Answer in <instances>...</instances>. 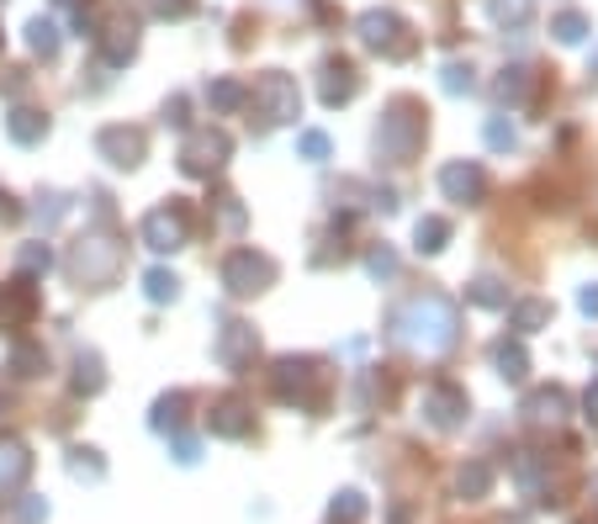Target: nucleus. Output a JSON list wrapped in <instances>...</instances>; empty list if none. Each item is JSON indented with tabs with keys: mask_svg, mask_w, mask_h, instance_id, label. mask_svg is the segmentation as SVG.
<instances>
[{
	"mask_svg": "<svg viewBox=\"0 0 598 524\" xmlns=\"http://www.w3.org/2000/svg\"><path fill=\"white\" fill-rule=\"evenodd\" d=\"M455 329H461V312L445 292H419L392 312V340L419 350V355H445L455 344Z\"/></svg>",
	"mask_w": 598,
	"mask_h": 524,
	"instance_id": "1",
	"label": "nucleus"
},
{
	"mask_svg": "<svg viewBox=\"0 0 598 524\" xmlns=\"http://www.w3.org/2000/svg\"><path fill=\"white\" fill-rule=\"evenodd\" d=\"M424 133H429V112H424L419 101H392L387 117L376 123V155L387 159V164H408V159L419 155Z\"/></svg>",
	"mask_w": 598,
	"mask_h": 524,
	"instance_id": "2",
	"label": "nucleus"
},
{
	"mask_svg": "<svg viewBox=\"0 0 598 524\" xmlns=\"http://www.w3.org/2000/svg\"><path fill=\"white\" fill-rule=\"evenodd\" d=\"M117 271H122V244L112 233H86L75 244V254H69V276L80 281L86 292H106L117 281Z\"/></svg>",
	"mask_w": 598,
	"mask_h": 524,
	"instance_id": "3",
	"label": "nucleus"
},
{
	"mask_svg": "<svg viewBox=\"0 0 598 524\" xmlns=\"http://www.w3.org/2000/svg\"><path fill=\"white\" fill-rule=\"evenodd\" d=\"M249 106H255V117H260V133L281 123H297L302 117V91L292 75H281V69H266L260 80H255V91H249Z\"/></svg>",
	"mask_w": 598,
	"mask_h": 524,
	"instance_id": "4",
	"label": "nucleus"
},
{
	"mask_svg": "<svg viewBox=\"0 0 598 524\" xmlns=\"http://www.w3.org/2000/svg\"><path fill=\"white\" fill-rule=\"evenodd\" d=\"M356 32H360V43L371 54H382V59H408L414 54V32H408V22L397 11H360Z\"/></svg>",
	"mask_w": 598,
	"mask_h": 524,
	"instance_id": "5",
	"label": "nucleus"
},
{
	"mask_svg": "<svg viewBox=\"0 0 598 524\" xmlns=\"http://www.w3.org/2000/svg\"><path fill=\"white\" fill-rule=\"evenodd\" d=\"M234 155V138L223 127H191L185 144H180V170L185 175H217Z\"/></svg>",
	"mask_w": 598,
	"mask_h": 524,
	"instance_id": "6",
	"label": "nucleus"
},
{
	"mask_svg": "<svg viewBox=\"0 0 598 524\" xmlns=\"http://www.w3.org/2000/svg\"><path fill=\"white\" fill-rule=\"evenodd\" d=\"M270 281H275V260L260 254V249H234V254L223 260V286H228V297H260Z\"/></svg>",
	"mask_w": 598,
	"mask_h": 524,
	"instance_id": "7",
	"label": "nucleus"
},
{
	"mask_svg": "<svg viewBox=\"0 0 598 524\" xmlns=\"http://www.w3.org/2000/svg\"><path fill=\"white\" fill-rule=\"evenodd\" d=\"M144 244H149L154 254H176V249H185L191 244V213H185L180 202L154 207V213L144 217Z\"/></svg>",
	"mask_w": 598,
	"mask_h": 524,
	"instance_id": "8",
	"label": "nucleus"
},
{
	"mask_svg": "<svg viewBox=\"0 0 598 524\" xmlns=\"http://www.w3.org/2000/svg\"><path fill=\"white\" fill-rule=\"evenodd\" d=\"M95 155L106 159V164H117V170H138L144 155H149V138H144V127L112 123L95 133Z\"/></svg>",
	"mask_w": 598,
	"mask_h": 524,
	"instance_id": "9",
	"label": "nucleus"
},
{
	"mask_svg": "<svg viewBox=\"0 0 598 524\" xmlns=\"http://www.w3.org/2000/svg\"><path fill=\"white\" fill-rule=\"evenodd\" d=\"M466 413H472L466 387H455V381H429V387H424V419H429L435 430H461Z\"/></svg>",
	"mask_w": 598,
	"mask_h": 524,
	"instance_id": "10",
	"label": "nucleus"
},
{
	"mask_svg": "<svg viewBox=\"0 0 598 524\" xmlns=\"http://www.w3.org/2000/svg\"><path fill=\"white\" fill-rule=\"evenodd\" d=\"M440 191H445V202H455V207H477L482 196H487V170H482L477 159H450L445 170H440Z\"/></svg>",
	"mask_w": 598,
	"mask_h": 524,
	"instance_id": "11",
	"label": "nucleus"
},
{
	"mask_svg": "<svg viewBox=\"0 0 598 524\" xmlns=\"http://www.w3.org/2000/svg\"><path fill=\"white\" fill-rule=\"evenodd\" d=\"M519 413H524V424H535V430H562L572 413L567 387H535V392H524Z\"/></svg>",
	"mask_w": 598,
	"mask_h": 524,
	"instance_id": "12",
	"label": "nucleus"
},
{
	"mask_svg": "<svg viewBox=\"0 0 598 524\" xmlns=\"http://www.w3.org/2000/svg\"><path fill=\"white\" fill-rule=\"evenodd\" d=\"M255 350H260V334L249 329V323H223L217 329V344H212V355H217V366H228V371H244L249 361H255Z\"/></svg>",
	"mask_w": 598,
	"mask_h": 524,
	"instance_id": "13",
	"label": "nucleus"
},
{
	"mask_svg": "<svg viewBox=\"0 0 598 524\" xmlns=\"http://www.w3.org/2000/svg\"><path fill=\"white\" fill-rule=\"evenodd\" d=\"M318 381V361H307V355H281L275 371H270V387H275V398L297 402L307 387Z\"/></svg>",
	"mask_w": 598,
	"mask_h": 524,
	"instance_id": "14",
	"label": "nucleus"
},
{
	"mask_svg": "<svg viewBox=\"0 0 598 524\" xmlns=\"http://www.w3.org/2000/svg\"><path fill=\"white\" fill-rule=\"evenodd\" d=\"M360 91V69L350 59H324L318 69V95H324V106H345V101H356Z\"/></svg>",
	"mask_w": 598,
	"mask_h": 524,
	"instance_id": "15",
	"label": "nucleus"
},
{
	"mask_svg": "<svg viewBox=\"0 0 598 524\" xmlns=\"http://www.w3.org/2000/svg\"><path fill=\"white\" fill-rule=\"evenodd\" d=\"M32 471V451L27 440H16V434H0V498H11L22 482H27Z\"/></svg>",
	"mask_w": 598,
	"mask_h": 524,
	"instance_id": "16",
	"label": "nucleus"
},
{
	"mask_svg": "<svg viewBox=\"0 0 598 524\" xmlns=\"http://www.w3.org/2000/svg\"><path fill=\"white\" fill-rule=\"evenodd\" d=\"M207 424H212V434H223V440H249V434H255V413H249L244 398H217Z\"/></svg>",
	"mask_w": 598,
	"mask_h": 524,
	"instance_id": "17",
	"label": "nucleus"
},
{
	"mask_svg": "<svg viewBox=\"0 0 598 524\" xmlns=\"http://www.w3.org/2000/svg\"><path fill=\"white\" fill-rule=\"evenodd\" d=\"M37 308V292H32V276H16L11 286H0V329L11 334V329H22Z\"/></svg>",
	"mask_w": 598,
	"mask_h": 524,
	"instance_id": "18",
	"label": "nucleus"
},
{
	"mask_svg": "<svg viewBox=\"0 0 598 524\" xmlns=\"http://www.w3.org/2000/svg\"><path fill=\"white\" fill-rule=\"evenodd\" d=\"M90 43L101 48V59L106 64H127L133 59V48H138V32H133V22H106V27H95Z\"/></svg>",
	"mask_w": 598,
	"mask_h": 524,
	"instance_id": "19",
	"label": "nucleus"
},
{
	"mask_svg": "<svg viewBox=\"0 0 598 524\" xmlns=\"http://www.w3.org/2000/svg\"><path fill=\"white\" fill-rule=\"evenodd\" d=\"M5 133H11L22 149H32V144H43V138H48V112H37V106H11Z\"/></svg>",
	"mask_w": 598,
	"mask_h": 524,
	"instance_id": "20",
	"label": "nucleus"
},
{
	"mask_svg": "<svg viewBox=\"0 0 598 524\" xmlns=\"http://www.w3.org/2000/svg\"><path fill=\"white\" fill-rule=\"evenodd\" d=\"M551 303L545 297H524V303H509V329L514 334H535V329H545L551 323Z\"/></svg>",
	"mask_w": 598,
	"mask_h": 524,
	"instance_id": "21",
	"label": "nucleus"
},
{
	"mask_svg": "<svg viewBox=\"0 0 598 524\" xmlns=\"http://www.w3.org/2000/svg\"><path fill=\"white\" fill-rule=\"evenodd\" d=\"M487 493H493V466H487V462H466L461 471H455V498L482 503Z\"/></svg>",
	"mask_w": 598,
	"mask_h": 524,
	"instance_id": "22",
	"label": "nucleus"
},
{
	"mask_svg": "<svg viewBox=\"0 0 598 524\" xmlns=\"http://www.w3.org/2000/svg\"><path fill=\"white\" fill-rule=\"evenodd\" d=\"M545 477H551V462H545L540 451H519V456H514V482H519L524 493H545Z\"/></svg>",
	"mask_w": 598,
	"mask_h": 524,
	"instance_id": "23",
	"label": "nucleus"
},
{
	"mask_svg": "<svg viewBox=\"0 0 598 524\" xmlns=\"http://www.w3.org/2000/svg\"><path fill=\"white\" fill-rule=\"evenodd\" d=\"M493 366H498L504 381H524V376H530V355H524L519 340H498L493 344Z\"/></svg>",
	"mask_w": 598,
	"mask_h": 524,
	"instance_id": "24",
	"label": "nucleus"
},
{
	"mask_svg": "<svg viewBox=\"0 0 598 524\" xmlns=\"http://www.w3.org/2000/svg\"><path fill=\"white\" fill-rule=\"evenodd\" d=\"M101 387H106L101 355H95V350H80V355H75V392H80V398H95Z\"/></svg>",
	"mask_w": 598,
	"mask_h": 524,
	"instance_id": "25",
	"label": "nucleus"
},
{
	"mask_svg": "<svg viewBox=\"0 0 598 524\" xmlns=\"http://www.w3.org/2000/svg\"><path fill=\"white\" fill-rule=\"evenodd\" d=\"M207 106L212 112H239V106H249V86H239V80H207Z\"/></svg>",
	"mask_w": 598,
	"mask_h": 524,
	"instance_id": "26",
	"label": "nucleus"
},
{
	"mask_svg": "<svg viewBox=\"0 0 598 524\" xmlns=\"http://www.w3.org/2000/svg\"><path fill=\"white\" fill-rule=\"evenodd\" d=\"M159 434H180L185 424V392H165V398L154 402V419H149Z\"/></svg>",
	"mask_w": 598,
	"mask_h": 524,
	"instance_id": "27",
	"label": "nucleus"
},
{
	"mask_svg": "<svg viewBox=\"0 0 598 524\" xmlns=\"http://www.w3.org/2000/svg\"><path fill=\"white\" fill-rule=\"evenodd\" d=\"M445 244H450L445 217H419V228H414V249H419V254H440Z\"/></svg>",
	"mask_w": 598,
	"mask_h": 524,
	"instance_id": "28",
	"label": "nucleus"
},
{
	"mask_svg": "<svg viewBox=\"0 0 598 524\" xmlns=\"http://www.w3.org/2000/svg\"><path fill=\"white\" fill-rule=\"evenodd\" d=\"M69 477H75V482H101V477H106V462H101V451H90V445H75V451H69Z\"/></svg>",
	"mask_w": 598,
	"mask_h": 524,
	"instance_id": "29",
	"label": "nucleus"
},
{
	"mask_svg": "<svg viewBox=\"0 0 598 524\" xmlns=\"http://www.w3.org/2000/svg\"><path fill=\"white\" fill-rule=\"evenodd\" d=\"M27 48H32V54H43V59H54V54H59V22L32 16V22H27Z\"/></svg>",
	"mask_w": 598,
	"mask_h": 524,
	"instance_id": "30",
	"label": "nucleus"
},
{
	"mask_svg": "<svg viewBox=\"0 0 598 524\" xmlns=\"http://www.w3.org/2000/svg\"><path fill=\"white\" fill-rule=\"evenodd\" d=\"M466 297L477 303V308H509V286L498 276H477L472 286H466Z\"/></svg>",
	"mask_w": 598,
	"mask_h": 524,
	"instance_id": "31",
	"label": "nucleus"
},
{
	"mask_svg": "<svg viewBox=\"0 0 598 524\" xmlns=\"http://www.w3.org/2000/svg\"><path fill=\"white\" fill-rule=\"evenodd\" d=\"M487 11H493L498 27H524L535 16V0H487Z\"/></svg>",
	"mask_w": 598,
	"mask_h": 524,
	"instance_id": "32",
	"label": "nucleus"
},
{
	"mask_svg": "<svg viewBox=\"0 0 598 524\" xmlns=\"http://www.w3.org/2000/svg\"><path fill=\"white\" fill-rule=\"evenodd\" d=\"M11 371H16V376H43V371H48V350L22 340L16 350H11Z\"/></svg>",
	"mask_w": 598,
	"mask_h": 524,
	"instance_id": "33",
	"label": "nucleus"
},
{
	"mask_svg": "<svg viewBox=\"0 0 598 524\" xmlns=\"http://www.w3.org/2000/svg\"><path fill=\"white\" fill-rule=\"evenodd\" d=\"M144 292H149V303L165 308V303H176V297H180V276H176V271H165V265H154L149 276H144Z\"/></svg>",
	"mask_w": 598,
	"mask_h": 524,
	"instance_id": "34",
	"label": "nucleus"
},
{
	"mask_svg": "<svg viewBox=\"0 0 598 524\" xmlns=\"http://www.w3.org/2000/svg\"><path fill=\"white\" fill-rule=\"evenodd\" d=\"M493 91H498V101H524V95H530V69H524V64H509Z\"/></svg>",
	"mask_w": 598,
	"mask_h": 524,
	"instance_id": "35",
	"label": "nucleus"
},
{
	"mask_svg": "<svg viewBox=\"0 0 598 524\" xmlns=\"http://www.w3.org/2000/svg\"><path fill=\"white\" fill-rule=\"evenodd\" d=\"M329 520H334V524H360V520H365V498H360L356 488H345V493H334V503H329Z\"/></svg>",
	"mask_w": 598,
	"mask_h": 524,
	"instance_id": "36",
	"label": "nucleus"
},
{
	"mask_svg": "<svg viewBox=\"0 0 598 524\" xmlns=\"http://www.w3.org/2000/svg\"><path fill=\"white\" fill-rule=\"evenodd\" d=\"M551 32H556V43H583V37H588V16H583V11H562V16L551 22Z\"/></svg>",
	"mask_w": 598,
	"mask_h": 524,
	"instance_id": "37",
	"label": "nucleus"
},
{
	"mask_svg": "<svg viewBox=\"0 0 598 524\" xmlns=\"http://www.w3.org/2000/svg\"><path fill=\"white\" fill-rule=\"evenodd\" d=\"M16 265H22V276H43V271L54 265V249H48V244H22Z\"/></svg>",
	"mask_w": 598,
	"mask_h": 524,
	"instance_id": "38",
	"label": "nucleus"
},
{
	"mask_svg": "<svg viewBox=\"0 0 598 524\" xmlns=\"http://www.w3.org/2000/svg\"><path fill=\"white\" fill-rule=\"evenodd\" d=\"M297 149H302V159H329V133H318V127H307V133H297Z\"/></svg>",
	"mask_w": 598,
	"mask_h": 524,
	"instance_id": "39",
	"label": "nucleus"
},
{
	"mask_svg": "<svg viewBox=\"0 0 598 524\" xmlns=\"http://www.w3.org/2000/svg\"><path fill=\"white\" fill-rule=\"evenodd\" d=\"M365 271H371L376 281H392V276H397V254H392L387 244L371 249V254H365Z\"/></svg>",
	"mask_w": 598,
	"mask_h": 524,
	"instance_id": "40",
	"label": "nucleus"
},
{
	"mask_svg": "<svg viewBox=\"0 0 598 524\" xmlns=\"http://www.w3.org/2000/svg\"><path fill=\"white\" fill-rule=\"evenodd\" d=\"M477 80H472V64H445V91L450 95H461V91H472Z\"/></svg>",
	"mask_w": 598,
	"mask_h": 524,
	"instance_id": "41",
	"label": "nucleus"
},
{
	"mask_svg": "<svg viewBox=\"0 0 598 524\" xmlns=\"http://www.w3.org/2000/svg\"><path fill=\"white\" fill-rule=\"evenodd\" d=\"M487 144H493V149H514V123L509 117H487Z\"/></svg>",
	"mask_w": 598,
	"mask_h": 524,
	"instance_id": "42",
	"label": "nucleus"
},
{
	"mask_svg": "<svg viewBox=\"0 0 598 524\" xmlns=\"http://www.w3.org/2000/svg\"><path fill=\"white\" fill-rule=\"evenodd\" d=\"M64 207H69V202H64L59 191H48V196H37V223H59V217H64Z\"/></svg>",
	"mask_w": 598,
	"mask_h": 524,
	"instance_id": "43",
	"label": "nucleus"
},
{
	"mask_svg": "<svg viewBox=\"0 0 598 524\" xmlns=\"http://www.w3.org/2000/svg\"><path fill=\"white\" fill-rule=\"evenodd\" d=\"M16 520H22V524H43V520H48V498H22V503H16Z\"/></svg>",
	"mask_w": 598,
	"mask_h": 524,
	"instance_id": "44",
	"label": "nucleus"
},
{
	"mask_svg": "<svg viewBox=\"0 0 598 524\" xmlns=\"http://www.w3.org/2000/svg\"><path fill=\"white\" fill-rule=\"evenodd\" d=\"M185 112H191V106H185V95H170V101H165V123L185 127V123H191V117H185Z\"/></svg>",
	"mask_w": 598,
	"mask_h": 524,
	"instance_id": "45",
	"label": "nucleus"
},
{
	"mask_svg": "<svg viewBox=\"0 0 598 524\" xmlns=\"http://www.w3.org/2000/svg\"><path fill=\"white\" fill-rule=\"evenodd\" d=\"M176 462L180 466H196V462H202V445H196V440H176Z\"/></svg>",
	"mask_w": 598,
	"mask_h": 524,
	"instance_id": "46",
	"label": "nucleus"
},
{
	"mask_svg": "<svg viewBox=\"0 0 598 524\" xmlns=\"http://www.w3.org/2000/svg\"><path fill=\"white\" fill-rule=\"evenodd\" d=\"M583 419H588V424L598 430V376L588 381V392H583Z\"/></svg>",
	"mask_w": 598,
	"mask_h": 524,
	"instance_id": "47",
	"label": "nucleus"
},
{
	"mask_svg": "<svg viewBox=\"0 0 598 524\" xmlns=\"http://www.w3.org/2000/svg\"><path fill=\"white\" fill-rule=\"evenodd\" d=\"M154 16H185L191 11V0H149Z\"/></svg>",
	"mask_w": 598,
	"mask_h": 524,
	"instance_id": "48",
	"label": "nucleus"
},
{
	"mask_svg": "<svg viewBox=\"0 0 598 524\" xmlns=\"http://www.w3.org/2000/svg\"><path fill=\"white\" fill-rule=\"evenodd\" d=\"M577 308L588 312V318H598V286H583V292H577Z\"/></svg>",
	"mask_w": 598,
	"mask_h": 524,
	"instance_id": "49",
	"label": "nucleus"
},
{
	"mask_svg": "<svg viewBox=\"0 0 598 524\" xmlns=\"http://www.w3.org/2000/svg\"><path fill=\"white\" fill-rule=\"evenodd\" d=\"M16 217H22V207H16V202L0 191V223H16Z\"/></svg>",
	"mask_w": 598,
	"mask_h": 524,
	"instance_id": "50",
	"label": "nucleus"
},
{
	"mask_svg": "<svg viewBox=\"0 0 598 524\" xmlns=\"http://www.w3.org/2000/svg\"><path fill=\"white\" fill-rule=\"evenodd\" d=\"M588 498H594V503H598V471H594V482H588Z\"/></svg>",
	"mask_w": 598,
	"mask_h": 524,
	"instance_id": "51",
	"label": "nucleus"
},
{
	"mask_svg": "<svg viewBox=\"0 0 598 524\" xmlns=\"http://www.w3.org/2000/svg\"><path fill=\"white\" fill-rule=\"evenodd\" d=\"M59 5H80V0H59ZM80 11H86V5H80Z\"/></svg>",
	"mask_w": 598,
	"mask_h": 524,
	"instance_id": "52",
	"label": "nucleus"
},
{
	"mask_svg": "<svg viewBox=\"0 0 598 524\" xmlns=\"http://www.w3.org/2000/svg\"><path fill=\"white\" fill-rule=\"evenodd\" d=\"M0 402H5V392H0Z\"/></svg>",
	"mask_w": 598,
	"mask_h": 524,
	"instance_id": "53",
	"label": "nucleus"
},
{
	"mask_svg": "<svg viewBox=\"0 0 598 524\" xmlns=\"http://www.w3.org/2000/svg\"><path fill=\"white\" fill-rule=\"evenodd\" d=\"M594 69H598V59H594Z\"/></svg>",
	"mask_w": 598,
	"mask_h": 524,
	"instance_id": "54",
	"label": "nucleus"
}]
</instances>
